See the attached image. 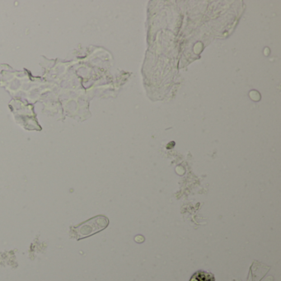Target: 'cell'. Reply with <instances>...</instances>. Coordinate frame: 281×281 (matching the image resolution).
Segmentation results:
<instances>
[{
  "instance_id": "6da1fadb",
  "label": "cell",
  "mask_w": 281,
  "mask_h": 281,
  "mask_svg": "<svg viewBox=\"0 0 281 281\" xmlns=\"http://www.w3.org/2000/svg\"><path fill=\"white\" fill-rule=\"evenodd\" d=\"M109 224V219L104 215H97L88 221L69 228L70 238L79 241L88 238L107 228Z\"/></svg>"
},
{
  "instance_id": "7a4b0ae2",
  "label": "cell",
  "mask_w": 281,
  "mask_h": 281,
  "mask_svg": "<svg viewBox=\"0 0 281 281\" xmlns=\"http://www.w3.org/2000/svg\"><path fill=\"white\" fill-rule=\"evenodd\" d=\"M214 276L208 272L199 270L194 274L190 281H214Z\"/></svg>"
}]
</instances>
